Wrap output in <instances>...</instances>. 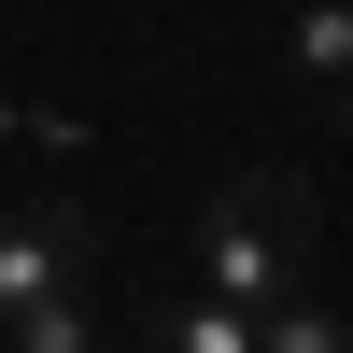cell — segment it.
Instances as JSON below:
<instances>
[{
    "label": "cell",
    "instance_id": "cell-6",
    "mask_svg": "<svg viewBox=\"0 0 353 353\" xmlns=\"http://www.w3.org/2000/svg\"><path fill=\"white\" fill-rule=\"evenodd\" d=\"M0 339H14V353H99V311H85V297H43V311H14Z\"/></svg>",
    "mask_w": 353,
    "mask_h": 353
},
{
    "label": "cell",
    "instance_id": "cell-5",
    "mask_svg": "<svg viewBox=\"0 0 353 353\" xmlns=\"http://www.w3.org/2000/svg\"><path fill=\"white\" fill-rule=\"evenodd\" d=\"M254 353H339V297H325V283H297L283 311H254Z\"/></svg>",
    "mask_w": 353,
    "mask_h": 353
},
{
    "label": "cell",
    "instance_id": "cell-4",
    "mask_svg": "<svg viewBox=\"0 0 353 353\" xmlns=\"http://www.w3.org/2000/svg\"><path fill=\"white\" fill-rule=\"evenodd\" d=\"M283 57H297V85L339 113V71H353V14L339 0H297V28H283Z\"/></svg>",
    "mask_w": 353,
    "mask_h": 353
},
{
    "label": "cell",
    "instance_id": "cell-3",
    "mask_svg": "<svg viewBox=\"0 0 353 353\" xmlns=\"http://www.w3.org/2000/svg\"><path fill=\"white\" fill-rule=\"evenodd\" d=\"M141 353H254V311L198 297V283H170L156 311H141Z\"/></svg>",
    "mask_w": 353,
    "mask_h": 353
},
{
    "label": "cell",
    "instance_id": "cell-2",
    "mask_svg": "<svg viewBox=\"0 0 353 353\" xmlns=\"http://www.w3.org/2000/svg\"><path fill=\"white\" fill-rule=\"evenodd\" d=\"M85 254H99L85 198H0V325L43 297H85Z\"/></svg>",
    "mask_w": 353,
    "mask_h": 353
},
{
    "label": "cell",
    "instance_id": "cell-7",
    "mask_svg": "<svg viewBox=\"0 0 353 353\" xmlns=\"http://www.w3.org/2000/svg\"><path fill=\"white\" fill-rule=\"evenodd\" d=\"M0 141H43V156H85V128H71V113H28V99H0Z\"/></svg>",
    "mask_w": 353,
    "mask_h": 353
},
{
    "label": "cell",
    "instance_id": "cell-1",
    "mask_svg": "<svg viewBox=\"0 0 353 353\" xmlns=\"http://www.w3.org/2000/svg\"><path fill=\"white\" fill-rule=\"evenodd\" d=\"M184 283L226 297V311H283L297 283H325V269H311V184H297V170H226L212 212H198Z\"/></svg>",
    "mask_w": 353,
    "mask_h": 353
}]
</instances>
